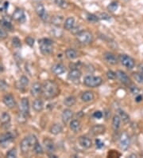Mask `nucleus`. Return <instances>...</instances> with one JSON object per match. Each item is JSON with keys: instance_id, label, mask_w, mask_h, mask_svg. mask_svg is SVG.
Listing matches in <instances>:
<instances>
[{"instance_id": "4d7b16f0", "label": "nucleus", "mask_w": 143, "mask_h": 158, "mask_svg": "<svg viewBox=\"0 0 143 158\" xmlns=\"http://www.w3.org/2000/svg\"><path fill=\"white\" fill-rule=\"evenodd\" d=\"M132 156H134V157H137V155H135V154H132V155H130V157H132Z\"/></svg>"}, {"instance_id": "5fc2aeb1", "label": "nucleus", "mask_w": 143, "mask_h": 158, "mask_svg": "<svg viewBox=\"0 0 143 158\" xmlns=\"http://www.w3.org/2000/svg\"><path fill=\"white\" fill-rule=\"evenodd\" d=\"M138 71L143 75V65H140V66H138Z\"/></svg>"}, {"instance_id": "412c9836", "label": "nucleus", "mask_w": 143, "mask_h": 158, "mask_svg": "<svg viewBox=\"0 0 143 158\" xmlns=\"http://www.w3.org/2000/svg\"><path fill=\"white\" fill-rule=\"evenodd\" d=\"M73 117V112L69 109H66L63 111L61 118H62V122L64 124H67L72 120Z\"/></svg>"}, {"instance_id": "f704fd0d", "label": "nucleus", "mask_w": 143, "mask_h": 158, "mask_svg": "<svg viewBox=\"0 0 143 158\" xmlns=\"http://www.w3.org/2000/svg\"><path fill=\"white\" fill-rule=\"evenodd\" d=\"M133 77L136 81L139 84H143V75L139 72L133 73Z\"/></svg>"}, {"instance_id": "1a4fd4ad", "label": "nucleus", "mask_w": 143, "mask_h": 158, "mask_svg": "<svg viewBox=\"0 0 143 158\" xmlns=\"http://www.w3.org/2000/svg\"><path fill=\"white\" fill-rule=\"evenodd\" d=\"M2 101H3L5 106L9 109H13L16 106V102L14 100V98L10 94H7L5 95L2 98Z\"/></svg>"}, {"instance_id": "0eeeda50", "label": "nucleus", "mask_w": 143, "mask_h": 158, "mask_svg": "<svg viewBox=\"0 0 143 158\" xmlns=\"http://www.w3.org/2000/svg\"><path fill=\"white\" fill-rule=\"evenodd\" d=\"M15 138V136L12 132H7L5 134L0 137V145L2 147H6Z\"/></svg>"}, {"instance_id": "f257e3e1", "label": "nucleus", "mask_w": 143, "mask_h": 158, "mask_svg": "<svg viewBox=\"0 0 143 158\" xmlns=\"http://www.w3.org/2000/svg\"><path fill=\"white\" fill-rule=\"evenodd\" d=\"M42 93L45 98H54L59 94V86L57 85V83L53 80H47L42 84Z\"/></svg>"}, {"instance_id": "4be33fe9", "label": "nucleus", "mask_w": 143, "mask_h": 158, "mask_svg": "<svg viewBox=\"0 0 143 158\" xmlns=\"http://www.w3.org/2000/svg\"><path fill=\"white\" fill-rule=\"evenodd\" d=\"M43 144H44V146L45 148H46V149L49 152H52V153H53V152L55 151V145H54V142L52 141L51 139L50 138L44 139Z\"/></svg>"}, {"instance_id": "c9c22d12", "label": "nucleus", "mask_w": 143, "mask_h": 158, "mask_svg": "<svg viewBox=\"0 0 143 158\" xmlns=\"http://www.w3.org/2000/svg\"><path fill=\"white\" fill-rule=\"evenodd\" d=\"M54 2L57 4V6L61 8H63V9H65L69 6V4L65 0H54Z\"/></svg>"}, {"instance_id": "6e6d98bb", "label": "nucleus", "mask_w": 143, "mask_h": 158, "mask_svg": "<svg viewBox=\"0 0 143 158\" xmlns=\"http://www.w3.org/2000/svg\"><path fill=\"white\" fill-rule=\"evenodd\" d=\"M8 6H9V2H5V3L3 4V8H4V9H5V10H6V9H7Z\"/></svg>"}, {"instance_id": "7ed1b4c3", "label": "nucleus", "mask_w": 143, "mask_h": 158, "mask_svg": "<svg viewBox=\"0 0 143 158\" xmlns=\"http://www.w3.org/2000/svg\"><path fill=\"white\" fill-rule=\"evenodd\" d=\"M39 46L41 52L45 55L50 54L53 52V42L49 39H43L39 40Z\"/></svg>"}, {"instance_id": "72a5a7b5", "label": "nucleus", "mask_w": 143, "mask_h": 158, "mask_svg": "<svg viewBox=\"0 0 143 158\" xmlns=\"http://www.w3.org/2000/svg\"><path fill=\"white\" fill-rule=\"evenodd\" d=\"M33 148H34V151L35 153H37V154L38 155H42L44 153V150H43V148H42V145L39 144V142H37L36 144L34 145V146L33 147Z\"/></svg>"}, {"instance_id": "4c0bfd02", "label": "nucleus", "mask_w": 143, "mask_h": 158, "mask_svg": "<svg viewBox=\"0 0 143 158\" xmlns=\"http://www.w3.org/2000/svg\"><path fill=\"white\" fill-rule=\"evenodd\" d=\"M118 3L117 2H112L109 4L108 6H107V9H108L109 11L111 12H114L118 10Z\"/></svg>"}, {"instance_id": "3c124183", "label": "nucleus", "mask_w": 143, "mask_h": 158, "mask_svg": "<svg viewBox=\"0 0 143 158\" xmlns=\"http://www.w3.org/2000/svg\"><path fill=\"white\" fill-rule=\"evenodd\" d=\"M95 144H96V148H101L104 145V144L99 139H96L95 140Z\"/></svg>"}, {"instance_id": "58836bf2", "label": "nucleus", "mask_w": 143, "mask_h": 158, "mask_svg": "<svg viewBox=\"0 0 143 158\" xmlns=\"http://www.w3.org/2000/svg\"><path fill=\"white\" fill-rule=\"evenodd\" d=\"M62 20H63V18L61 16H54V19H52V23H54V25L59 27L61 25V23H62Z\"/></svg>"}, {"instance_id": "a18cd8bd", "label": "nucleus", "mask_w": 143, "mask_h": 158, "mask_svg": "<svg viewBox=\"0 0 143 158\" xmlns=\"http://www.w3.org/2000/svg\"><path fill=\"white\" fill-rule=\"evenodd\" d=\"M107 77H108V79H111V80H114L116 77V73L113 72L112 70H108L107 72Z\"/></svg>"}, {"instance_id": "473e14b6", "label": "nucleus", "mask_w": 143, "mask_h": 158, "mask_svg": "<svg viewBox=\"0 0 143 158\" xmlns=\"http://www.w3.org/2000/svg\"><path fill=\"white\" fill-rule=\"evenodd\" d=\"M76 102V98L74 96H69L67 97L66 98H65L64 100V104L65 105L68 107H71V106H73Z\"/></svg>"}, {"instance_id": "dca6fc26", "label": "nucleus", "mask_w": 143, "mask_h": 158, "mask_svg": "<svg viewBox=\"0 0 143 158\" xmlns=\"http://www.w3.org/2000/svg\"><path fill=\"white\" fill-rule=\"evenodd\" d=\"M52 71L54 73H55L56 75H62L66 72V68H65L63 64L57 63L53 66Z\"/></svg>"}, {"instance_id": "a211bd4d", "label": "nucleus", "mask_w": 143, "mask_h": 158, "mask_svg": "<svg viewBox=\"0 0 143 158\" xmlns=\"http://www.w3.org/2000/svg\"><path fill=\"white\" fill-rule=\"evenodd\" d=\"M30 148H33L32 145H31L30 142V140H29L28 137H25L23 139L22 141L20 143V148H21V151L23 153H26L30 151Z\"/></svg>"}, {"instance_id": "09e8293b", "label": "nucleus", "mask_w": 143, "mask_h": 158, "mask_svg": "<svg viewBox=\"0 0 143 158\" xmlns=\"http://www.w3.org/2000/svg\"><path fill=\"white\" fill-rule=\"evenodd\" d=\"M103 114L101 111H95L93 114V117L95 118H96V119H100V118H103Z\"/></svg>"}, {"instance_id": "ddd939ff", "label": "nucleus", "mask_w": 143, "mask_h": 158, "mask_svg": "<svg viewBox=\"0 0 143 158\" xmlns=\"http://www.w3.org/2000/svg\"><path fill=\"white\" fill-rule=\"evenodd\" d=\"M0 122H1V125L3 129H9L10 128V115L8 113L4 112L1 114L0 116Z\"/></svg>"}, {"instance_id": "20e7f679", "label": "nucleus", "mask_w": 143, "mask_h": 158, "mask_svg": "<svg viewBox=\"0 0 143 158\" xmlns=\"http://www.w3.org/2000/svg\"><path fill=\"white\" fill-rule=\"evenodd\" d=\"M76 39L80 44L88 45L92 42L93 37L91 32L88 31H81L76 35Z\"/></svg>"}, {"instance_id": "ea45409f", "label": "nucleus", "mask_w": 143, "mask_h": 158, "mask_svg": "<svg viewBox=\"0 0 143 158\" xmlns=\"http://www.w3.org/2000/svg\"><path fill=\"white\" fill-rule=\"evenodd\" d=\"M12 45H13L15 48H20L22 46L21 40L18 38V37H14L12 39Z\"/></svg>"}, {"instance_id": "6e6552de", "label": "nucleus", "mask_w": 143, "mask_h": 158, "mask_svg": "<svg viewBox=\"0 0 143 158\" xmlns=\"http://www.w3.org/2000/svg\"><path fill=\"white\" fill-rule=\"evenodd\" d=\"M12 19L15 21L20 22V23H24L26 21V16L24 10L21 8H17L14 11L13 15H12Z\"/></svg>"}, {"instance_id": "e433bc0d", "label": "nucleus", "mask_w": 143, "mask_h": 158, "mask_svg": "<svg viewBox=\"0 0 143 158\" xmlns=\"http://www.w3.org/2000/svg\"><path fill=\"white\" fill-rule=\"evenodd\" d=\"M17 120L19 123H22V124L25 123L27 120V115L22 114V112H19L18 114V116H17Z\"/></svg>"}, {"instance_id": "39448f33", "label": "nucleus", "mask_w": 143, "mask_h": 158, "mask_svg": "<svg viewBox=\"0 0 143 158\" xmlns=\"http://www.w3.org/2000/svg\"><path fill=\"white\" fill-rule=\"evenodd\" d=\"M118 59H119V62H121L122 66H125L128 69H132L135 66L134 60L131 57L128 56L126 54H120Z\"/></svg>"}, {"instance_id": "8fccbe9b", "label": "nucleus", "mask_w": 143, "mask_h": 158, "mask_svg": "<svg viewBox=\"0 0 143 158\" xmlns=\"http://www.w3.org/2000/svg\"><path fill=\"white\" fill-rule=\"evenodd\" d=\"M130 91H131V93L133 94L137 95V94H138V92H139V89H137V86L131 85V87H130Z\"/></svg>"}, {"instance_id": "c756f323", "label": "nucleus", "mask_w": 143, "mask_h": 158, "mask_svg": "<svg viewBox=\"0 0 143 158\" xmlns=\"http://www.w3.org/2000/svg\"><path fill=\"white\" fill-rule=\"evenodd\" d=\"M65 55L69 59L73 60L76 59L77 57H78V53L74 49H68V50L65 51Z\"/></svg>"}, {"instance_id": "6ab92c4d", "label": "nucleus", "mask_w": 143, "mask_h": 158, "mask_svg": "<svg viewBox=\"0 0 143 158\" xmlns=\"http://www.w3.org/2000/svg\"><path fill=\"white\" fill-rule=\"evenodd\" d=\"M103 58L107 63L111 64V65H116L118 63V58L112 53L106 52L103 54Z\"/></svg>"}, {"instance_id": "a19ab883", "label": "nucleus", "mask_w": 143, "mask_h": 158, "mask_svg": "<svg viewBox=\"0 0 143 158\" xmlns=\"http://www.w3.org/2000/svg\"><path fill=\"white\" fill-rule=\"evenodd\" d=\"M6 156L10 158H14L17 156V150L15 148H12L6 153Z\"/></svg>"}, {"instance_id": "cd10ccee", "label": "nucleus", "mask_w": 143, "mask_h": 158, "mask_svg": "<svg viewBox=\"0 0 143 158\" xmlns=\"http://www.w3.org/2000/svg\"><path fill=\"white\" fill-rule=\"evenodd\" d=\"M64 27H65V29L67 31H71L73 29V27H75V19L74 18L69 17L66 20H65V23H64Z\"/></svg>"}, {"instance_id": "9b49d317", "label": "nucleus", "mask_w": 143, "mask_h": 158, "mask_svg": "<svg viewBox=\"0 0 143 158\" xmlns=\"http://www.w3.org/2000/svg\"><path fill=\"white\" fill-rule=\"evenodd\" d=\"M81 75H82V73H81L80 69L74 68V69H71V71L69 73L68 78L71 81H73V82H75V81H78L79 82V80L81 77Z\"/></svg>"}, {"instance_id": "393cba45", "label": "nucleus", "mask_w": 143, "mask_h": 158, "mask_svg": "<svg viewBox=\"0 0 143 158\" xmlns=\"http://www.w3.org/2000/svg\"><path fill=\"white\" fill-rule=\"evenodd\" d=\"M94 94L91 91H85L81 95V100L84 102H90L94 100Z\"/></svg>"}, {"instance_id": "2f4dec72", "label": "nucleus", "mask_w": 143, "mask_h": 158, "mask_svg": "<svg viewBox=\"0 0 143 158\" xmlns=\"http://www.w3.org/2000/svg\"><path fill=\"white\" fill-rule=\"evenodd\" d=\"M118 115L119 116L121 121H122L125 123L130 122V116L128 115L127 113L125 112L122 110H118Z\"/></svg>"}, {"instance_id": "de8ad7c7", "label": "nucleus", "mask_w": 143, "mask_h": 158, "mask_svg": "<svg viewBox=\"0 0 143 158\" xmlns=\"http://www.w3.org/2000/svg\"><path fill=\"white\" fill-rule=\"evenodd\" d=\"M26 43L27 45H29L30 46H33L34 45V39H33L32 37H27L26 39Z\"/></svg>"}, {"instance_id": "49530a36", "label": "nucleus", "mask_w": 143, "mask_h": 158, "mask_svg": "<svg viewBox=\"0 0 143 158\" xmlns=\"http://www.w3.org/2000/svg\"><path fill=\"white\" fill-rule=\"evenodd\" d=\"M99 19L103 20H110L111 19V16L109 15L107 13H101L99 15Z\"/></svg>"}, {"instance_id": "b1692460", "label": "nucleus", "mask_w": 143, "mask_h": 158, "mask_svg": "<svg viewBox=\"0 0 143 158\" xmlns=\"http://www.w3.org/2000/svg\"><path fill=\"white\" fill-rule=\"evenodd\" d=\"M69 127H70L71 130L74 133H78L81 129V124L78 120H72L70 122Z\"/></svg>"}, {"instance_id": "603ef678", "label": "nucleus", "mask_w": 143, "mask_h": 158, "mask_svg": "<svg viewBox=\"0 0 143 158\" xmlns=\"http://www.w3.org/2000/svg\"><path fill=\"white\" fill-rule=\"evenodd\" d=\"M80 30V27H73V29L71 30V32L73 34V35H77L78 33H80L81 31H79Z\"/></svg>"}, {"instance_id": "4468645a", "label": "nucleus", "mask_w": 143, "mask_h": 158, "mask_svg": "<svg viewBox=\"0 0 143 158\" xmlns=\"http://www.w3.org/2000/svg\"><path fill=\"white\" fill-rule=\"evenodd\" d=\"M20 112L28 115L30 113V102L27 98H23L20 102Z\"/></svg>"}, {"instance_id": "bb28decb", "label": "nucleus", "mask_w": 143, "mask_h": 158, "mask_svg": "<svg viewBox=\"0 0 143 158\" xmlns=\"http://www.w3.org/2000/svg\"><path fill=\"white\" fill-rule=\"evenodd\" d=\"M50 131L54 135H58V134L62 133V131H63V127L60 124H54V125H53L51 126Z\"/></svg>"}, {"instance_id": "9d476101", "label": "nucleus", "mask_w": 143, "mask_h": 158, "mask_svg": "<svg viewBox=\"0 0 143 158\" xmlns=\"http://www.w3.org/2000/svg\"><path fill=\"white\" fill-rule=\"evenodd\" d=\"M36 12L38 17L40 18L42 21L46 22L48 19V14L45 6L42 3H38L36 6Z\"/></svg>"}, {"instance_id": "aec40b11", "label": "nucleus", "mask_w": 143, "mask_h": 158, "mask_svg": "<svg viewBox=\"0 0 143 158\" xmlns=\"http://www.w3.org/2000/svg\"><path fill=\"white\" fill-rule=\"evenodd\" d=\"M79 144H80V145L82 147V148L87 149V148H89L92 147V140L90 138H88V137L82 136V137H80V138H79Z\"/></svg>"}, {"instance_id": "2eb2a0df", "label": "nucleus", "mask_w": 143, "mask_h": 158, "mask_svg": "<svg viewBox=\"0 0 143 158\" xmlns=\"http://www.w3.org/2000/svg\"><path fill=\"white\" fill-rule=\"evenodd\" d=\"M116 77L119 79L121 82L123 83L124 85H130V79L129 78V77L125 72L122 71V70H118L116 72Z\"/></svg>"}, {"instance_id": "f3484780", "label": "nucleus", "mask_w": 143, "mask_h": 158, "mask_svg": "<svg viewBox=\"0 0 143 158\" xmlns=\"http://www.w3.org/2000/svg\"><path fill=\"white\" fill-rule=\"evenodd\" d=\"M42 90V84L39 82H35L30 88V94L33 97H38Z\"/></svg>"}, {"instance_id": "f03ea898", "label": "nucleus", "mask_w": 143, "mask_h": 158, "mask_svg": "<svg viewBox=\"0 0 143 158\" xmlns=\"http://www.w3.org/2000/svg\"><path fill=\"white\" fill-rule=\"evenodd\" d=\"M103 79L99 76H92L88 75L86 76L84 79V84L86 86L90 88H95L102 85Z\"/></svg>"}, {"instance_id": "f8f14e48", "label": "nucleus", "mask_w": 143, "mask_h": 158, "mask_svg": "<svg viewBox=\"0 0 143 158\" xmlns=\"http://www.w3.org/2000/svg\"><path fill=\"white\" fill-rule=\"evenodd\" d=\"M106 131V128L103 125H95L90 129V133L92 136L102 135Z\"/></svg>"}, {"instance_id": "a878e982", "label": "nucleus", "mask_w": 143, "mask_h": 158, "mask_svg": "<svg viewBox=\"0 0 143 158\" xmlns=\"http://www.w3.org/2000/svg\"><path fill=\"white\" fill-rule=\"evenodd\" d=\"M29 84V79L27 78V77L26 76H22L21 77L20 80L18 81V82L17 83V86L18 89H20L21 90H24L26 89V87Z\"/></svg>"}, {"instance_id": "5701e85b", "label": "nucleus", "mask_w": 143, "mask_h": 158, "mask_svg": "<svg viewBox=\"0 0 143 158\" xmlns=\"http://www.w3.org/2000/svg\"><path fill=\"white\" fill-rule=\"evenodd\" d=\"M33 109L38 113L42 112L43 109H44V102L41 100V99L34 100L33 102Z\"/></svg>"}, {"instance_id": "423d86ee", "label": "nucleus", "mask_w": 143, "mask_h": 158, "mask_svg": "<svg viewBox=\"0 0 143 158\" xmlns=\"http://www.w3.org/2000/svg\"><path fill=\"white\" fill-rule=\"evenodd\" d=\"M130 137L126 133H122L121 136L119 137V140H118V145L119 148L123 151L127 150L128 148L130 147Z\"/></svg>"}, {"instance_id": "37998d69", "label": "nucleus", "mask_w": 143, "mask_h": 158, "mask_svg": "<svg viewBox=\"0 0 143 158\" xmlns=\"http://www.w3.org/2000/svg\"><path fill=\"white\" fill-rule=\"evenodd\" d=\"M8 88L7 83L4 80H0V90L1 91H5Z\"/></svg>"}, {"instance_id": "79ce46f5", "label": "nucleus", "mask_w": 143, "mask_h": 158, "mask_svg": "<svg viewBox=\"0 0 143 158\" xmlns=\"http://www.w3.org/2000/svg\"><path fill=\"white\" fill-rule=\"evenodd\" d=\"M88 20L90 22H92V23H96V22L99 21V17H97L96 15H92V14H91V15H88Z\"/></svg>"}, {"instance_id": "c85d7f7f", "label": "nucleus", "mask_w": 143, "mask_h": 158, "mask_svg": "<svg viewBox=\"0 0 143 158\" xmlns=\"http://www.w3.org/2000/svg\"><path fill=\"white\" fill-rule=\"evenodd\" d=\"M121 125V119L118 115L114 116L112 119V128L114 131H118Z\"/></svg>"}, {"instance_id": "7c9ffc66", "label": "nucleus", "mask_w": 143, "mask_h": 158, "mask_svg": "<svg viewBox=\"0 0 143 158\" xmlns=\"http://www.w3.org/2000/svg\"><path fill=\"white\" fill-rule=\"evenodd\" d=\"M0 24L2 25L4 29L8 30V31H12L13 30V26H12L10 20H8L6 18L4 17L1 21H0Z\"/></svg>"}, {"instance_id": "c03bdc74", "label": "nucleus", "mask_w": 143, "mask_h": 158, "mask_svg": "<svg viewBox=\"0 0 143 158\" xmlns=\"http://www.w3.org/2000/svg\"><path fill=\"white\" fill-rule=\"evenodd\" d=\"M8 35L7 32H6L3 28H0V39H6L7 38Z\"/></svg>"}, {"instance_id": "864d4df0", "label": "nucleus", "mask_w": 143, "mask_h": 158, "mask_svg": "<svg viewBox=\"0 0 143 158\" xmlns=\"http://www.w3.org/2000/svg\"><path fill=\"white\" fill-rule=\"evenodd\" d=\"M135 100H136V102H141V101L142 100V97H141V95H137V96H136Z\"/></svg>"}]
</instances>
